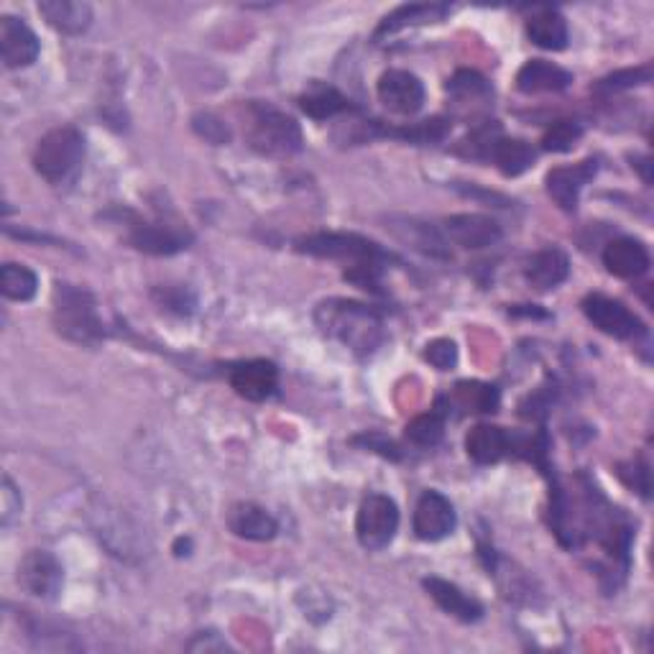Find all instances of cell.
I'll return each instance as SVG.
<instances>
[{
	"label": "cell",
	"mask_w": 654,
	"mask_h": 654,
	"mask_svg": "<svg viewBox=\"0 0 654 654\" xmlns=\"http://www.w3.org/2000/svg\"><path fill=\"white\" fill-rule=\"evenodd\" d=\"M315 323L323 336L351 348L361 359L374 355L386 340L382 315L361 302L327 300L317 304Z\"/></svg>",
	"instance_id": "obj_1"
},
{
	"label": "cell",
	"mask_w": 654,
	"mask_h": 654,
	"mask_svg": "<svg viewBox=\"0 0 654 654\" xmlns=\"http://www.w3.org/2000/svg\"><path fill=\"white\" fill-rule=\"evenodd\" d=\"M243 136L261 156H292L302 149V128L269 103L250 101L243 110Z\"/></svg>",
	"instance_id": "obj_2"
},
{
	"label": "cell",
	"mask_w": 654,
	"mask_h": 654,
	"mask_svg": "<svg viewBox=\"0 0 654 654\" xmlns=\"http://www.w3.org/2000/svg\"><path fill=\"white\" fill-rule=\"evenodd\" d=\"M51 319H55L59 336L78 346H95L105 336L95 296L82 287L59 281L55 287V315Z\"/></svg>",
	"instance_id": "obj_3"
},
{
	"label": "cell",
	"mask_w": 654,
	"mask_h": 654,
	"mask_svg": "<svg viewBox=\"0 0 654 654\" xmlns=\"http://www.w3.org/2000/svg\"><path fill=\"white\" fill-rule=\"evenodd\" d=\"M296 250L315 258L351 264V269H361V266H378V269H384V264L394 261V254L384 250L376 241L363 238L359 233H312L296 241Z\"/></svg>",
	"instance_id": "obj_4"
},
{
	"label": "cell",
	"mask_w": 654,
	"mask_h": 654,
	"mask_svg": "<svg viewBox=\"0 0 654 654\" xmlns=\"http://www.w3.org/2000/svg\"><path fill=\"white\" fill-rule=\"evenodd\" d=\"M82 159H85V136L74 126H62L36 143L34 170L49 185H62L80 170Z\"/></svg>",
	"instance_id": "obj_5"
},
{
	"label": "cell",
	"mask_w": 654,
	"mask_h": 654,
	"mask_svg": "<svg viewBox=\"0 0 654 654\" xmlns=\"http://www.w3.org/2000/svg\"><path fill=\"white\" fill-rule=\"evenodd\" d=\"M399 529V509L384 493H369L355 516V535L366 550H384Z\"/></svg>",
	"instance_id": "obj_6"
},
{
	"label": "cell",
	"mask_w": 654,
	"mask_h": 654,
	"mask_svg": "<svg viewBox=\"0 0 654 654\" xmlns=\"http://www.w3.org/2000/svg\"><path fill=\"white\" fill-rule=\"evenodd\" d=\"M583 315L591 319L593 327L616 340H631L644 336L646 327L629 307H623L619 300L604 294H588L583 300Z\"/></svg>",
	"instance_id": "obj_7"
},
{
	"label": "cell",
	"mask_w": 654,
	"mask_h": 654,
	"mask_svg": "<svg viewBox=\"0 0 654 654\" xmlns=\"http://www.w3.org/2000/svg\"><path fill=\"white\" fill-rule=\"evenodd\" d=\"M65 570L47 550H32L19 562V585L36 598L55 600L62 591Z\"/></svg>",
	"instance_id": "obj_8"
},
{
	"label": "cell",
	"mask_w": 654,
	"mask_h": 654,
	"mask_svg": "<svg viewBox=\"0 0 654 654\" xmlns=\"http://www.w3.org/2000/svg\"><path fill=\"white\" fill-rule=\"evenodd\" d=\"M414 535L422 542H440L447 535H453L458 516L451 499L440 491H424L414 506Z\"/></svg>",
	"instance_id": "obj_9"
},
{
	"label": "cell",
	"mask_w": 654,
	"mask_h": 654,
	"mask_svg": "<svg viewBox=\"0 0 654 654\" xmlns=\"http://www.w3.org/2000/svg\"><path fill=\"white\" fill-rule=\"evenodd\" d=\"M378 101L397 116H414L424 105V85L417 74L407 70H389L378 78Z\"/></svg>",
	"instance_id": "obj_10"
},
{
	"label": "cell",
	"mask_w": 654,
	"mask_h": 654,
	"mask_svg": "<svg viewBox=\"0 0 654 654\" xmlns=\"http://www.w3.org/2000/svg\"><path fill=\"white\" fill-rule=\"evenodd\" d=\"M39 39L24 21L16 16L0 19V55L9 70H24L39 59Z\"/></svg>",
	"instance_id": "obj_11"
},
{
	"label": "cell",
	"mask_w": 654,
	"mask_h": 654,
	"mask_svg": "<svg viewBox=\"0 0 654 654\" xmlns=\"http://www.w3.org/2000/svg\"><path fill=\"white\" fill-rule=\"evenodd\" d=\"M445 235L455 246L478 250L497 246L501 241V225L489 215H478V212H460L445 220Z\"/></svg>",
	"instance_id": "obj_12"
},
{
	"label": "cell",
	"mask_w": 654,
	"mask_h": 654,
	"mask_svg": "<svg viewBox=\"0 0 654 654\" xmlns=\"http://www.w3.org/2000/svg\"><path fill=\"white\" fill-rule=\"evenodd\" d=\"M231 386L243 399L264 401L277 392L279 371L271 361H264V359L241 361L231 369Z\"/></svg>",
	"instance_id": "obj_13"
},
{
	"label": "cell",
	"mask_w": 654,
	"mask_h": 654,
	"mask_svg": "<svg viewBox=\"0 0 654 654\" xmlns=\"http://www.w3.org/2000/svg\"><path fill=\"white\" fill-rule=\"evenodd\" d=\"M598 162L596 159H585V162L575 166H558L547 174V195L560 205L562 210L573 212L581 200L583 187L596 177Z\"/></svg>",
	"instance_id": "obj_14"
},
{
	"label": "cell",
	"mask_w": 654,
	"mask_h": 654,
	"mask_svg": "<svg viewBox=\"0 0 654 654\" xmlns=\"http://www.w3.org/2000/svg\"><path fill=\"white\" fill-rule=\"evenodd\" d=\"M227 529L235 537L250 539V542H269V539L277 537L279 524L264 506L241 501V504H233L231 512H227Z\"/></svg>",
	"instance_id": "obj_15"
},
{
	"label": "cell",
	"mask_w": 654,
	"mask_h": 654,
	"mask_svg": "<svg viewBox=\"0 0 654 654\" xmlns=\"http://www.w3.org/2000/svg\"><path fill=\"white\" fill-rule=\"evenodd\" d=\"M128 243L136 250H143V254L151 256H172L179 254L182 248H187L189 233L177 231L172 225H159V223H136L128 233Z\"/></svg>",
	"instance_id": "obj_16"
},
{
	"label": "cell",
	"mask_w": 654,
	"mask_h": 654,
	"mask_svg": "<svg viewBox=\"0 0 654 654\" xmlns=\"http://www.w3.org/2000/svg\"><path fill=\"white\" fill-rule=\"evenodd\" d=\"M604 266L619 279H637L650 269V250L642 241L616 238L604 248Z\"/></svg>",
	"instance_id": "obj_17"
},
{
	"label": "cell",
	"mask_w": 654,
	"mask_h": 654,
	"mask_svg": "<svg viewBox=\"0 0 654 654\" xmlns=\"http://www.w3.org/2000/svg\"><path fill=\"white\" fill-rule=\"evenodd\" d=\"M42 19L65 36L85 34L93 24V9L78 0H44L39 3Z\"/></svg>",
	"instance_id": "obj_18"
},
{
	"label": "cell",
	"mask_w": 654,
	"mask_h": 654,
	"mask_svg": "<svg viewBox=\"0 0 654 654\" xmlns=\"http://www.w3.org/2000/svg\"><path fill=\"white\" fill-rule=\"evenodd\" d=\"M422 585L432 596V600H435L445 614L455 616V619L474 623L483 616V606L478 604L476 598L466 596V593H463L455 583L443 581V577H424Z\"/></svg>",
	"instance_id": "obj_19"
},
{
	"label": "cell",
	"mask_w": 654,
	"mask_h": 654,
	"mask_svg": "<svg viewBox=\"0 0 654 654\" xmlns=\"http://www.w3.org/2000/svg\"><path fill=\"white\" fill-rule=\"evenodd\" d=\"M570 82H573V74L558 65L545 62V59H532V62L524 65L519 74H516V87L527 95L560 93Z\"/></svg>",
	"instance_id": "obj_20"
},
{
	"label": "cell",
	"mask_w": 654,
	"mask_h": 654,
	"mask_svg": "<svg viewBox=\"0 0 654 654\" xmlns=\"http://www.w3.org/2000/svg\"><path fill=\"white\" fill-rule=\"evenodd\" d=\"M512 451V437L497 424H476L466 437L468 458L478 466H493Z\"/></svg>",
	"instance_id": "obj_21"
},
{
	"label": "cell",
	"mask_w": 654,
	"mask_h": 654,
	"mask_svg": "<svg viewBox=\"0 0 654 654\" xmlns=\"http://www.w3.org/2000/svg\"><path fill=\"white\" fill-rule=\"evenodd\" d=\"M568 273H570V261L560 248L539 250V254L529 258L527 269H524V277H527L529 284L542 289V292L560 287L562 281L568 279Z\"/></svg>",
	"instance_id": "obj_22"
},
{
	"label": "cell",
	"mask_w": 654,
	"mask_h": 654,
	"mask_svg": "<svg viewBox=\"0 0 654 654\" xmlns=\"http://www.w3.org/2000/svg\"><path fill=\"white\" fill-rule=\"evenodd\" d=\"M453 13V5L447 3H414V5H401L389 16L384 19V24L378 26V36L394 34L399 28L417 26V24H437V21L447 19Z\"/></svg>",
	"instance_id": "obj_23"
},
{
	"label": "cell",
	"mask_w": 654,
	"mask_h": 654,
	"mask_svg": "<svg viewBox=\"0 0 654 654\" xmlns=\"http://www.w3.org/2000/svg\"><path fill=\"white\" fill-rule=\"evenodd\" d=\"M527 36L539 49L560 51L568 47V24L554 9H539L527 21Z\"/></svg>",
	"instance_id": "obj_24"
},
{
	"label": "cell",
	"mask_w": 654,
	"mask_h": 654,
	"mask_svg": "<svg viewBox=\"0 0 654 654\" xmlns=\"http://www.w3.org/2000/svg\"><path fill=\"white\" fill-rule=\"evenodd\" d=\"M300 108L304 116L315 120H327L340 116V113L351 110V101H348L343 93H338L336 87L315 82L307 93L300 95Z\"/></svg>",
	"instance_id": "obj_25"
},
{
	"label": "cell",
	"mask_w": 654,
	"mask_h": 654,
	"mask_svg": "<svg viewBox=\"0 0 654 654\" xmlns=\"http://www.w3.org/2000/svg\"><path fill=\"white\" fill-rule=\"evenodd\" d=\"M489 156L506 177H519V174L527 172L537 159L535 149L522 139H497L491 143Z\"/></svg>",
	"instance_id": "obj_26"
},
{
	"label": "cell",
	"mask_w": 654,
	"mask_h": 654,
	"mask_svg": "<svg viewBox=\"0 0 654 654\" xmlns=\"http://www.w3.org/2000/svg\"><path fill=\"white\" fill-rule=\"evenodd\" d=\"M392 231L399 235L401 241H407L409 246L422 250L428 256H437V258H447V243L443 238V233L437 227L417 223V220H401V225H392Z\"/></svg>",
	"instance_id": "obj_27"
},
{
	"label": "cell",
	"mask_w": 654,
	"mask_h": 654,
	"mask_svg": "<svg viewBox=\"0 0 654 654\" xmlns=\"http://www.w3.org/2000/svg\"><path fill=\"white\" fill-rule=\"evenodd\" d=\"M0 292L11 302H32L39 292V277L24 264H5L0 269Z\"/></svg>",
	"instance_id": "obj_28"
},
{
	"label": "cell",
	"mask_w": 654,
	"mask_h": 654,
	"mask_svg": "<svg viewBox=\"0 0 654 654\" xmlns=\"http://www.w3.org/2000/svg\"><path fill=\"white\" fill-rule=\"evenodd\" d=\"M455 401L468 412H497L499 392L481 382H460L455 386Z\"/></svg>",
	"instance_id": "obj_29"
},
{
	"label": "cell",
	"mask_w": 654,
	"mask_h": 654,
	"mask_svg": "<svg viewBox=\"0 0 654 654\" xmlns=\"http://www.w3.org/2000/svg\"><path fill=\"white\" fill-rule=\"evenodd\" d=\"M443 432H445L443 412L420 414L407 424V440L417 447H435L440 440H443Z\"/></svg>",
	"instance_id": "obj_30"
},
{
	"label": "cell",
	"mask_w": 654,
	"mask_h": 654,
	"mask_svg": "<svg viewBox=\"0 0 654 654\" xmlns=\"http://www.w3.org/2000/svg\"><path fill=\"white\" fill-rule=\"evenodd\" d=\"M447 93L458 97V101H483V97L491 95V85L486 82L483 74L474 70H460L447 82Z\"/></svg>",
	"instance_id": "obj_31"
},
{
	"label": "cell",
	"mask_w": 654,
	"mask_h": 654,
	"mask_svg": "<svg viewBox=\"0 0 654 654\" xmlns=\"http://www.w3.org/2000/svg\"><path fill=\"white\" fill-rule=\"evenodd\" d=\"M583 126L575 124V120H558V124L550 126V131L545 133L542 149L552 151V154H565V151H573V147L581 141Z\"/></svg>",
	"instance_id": "obj_32"
},
{
	"label": "cell",
	"mask_w": 654,
	"mask_h": 654,
	"mask_svg": "<svg viewBox=\"0 0 654 654\" xmlns=\"http://www.w3.org/2000/svg\"><path fill=\"white\" fill-rule=\"evenodd\" d=\"M21 516V493L9 476H3V491H0V524L11 527L13 519Z\"/></svg>",
	"instance_id": "obj_33"
},
{
	"label": "cell",
	"mask_w": 654,
	"mask_h": 654,
	"mask_svg": "<svg viewBox=\"0 0 654 654\" xmlns=\"http://www.w3.org/2000/svg\"><path fill=\"white\" fill-rule=\"evenodd\" d=\"M424 361H430L437 371H447L458 361V348H455L453 340H435L424 351Z\"/></svg>",
	"instance_id": "obj_34"
},
{
	"label": "cell",
	"mask_w": 654,
	"mask_h": 654,
	"mask_svg": "<svg viewBox=\"0 0 654 654\" xmlns=\"http://www.w3.org/2000/svg\"><path fill=\"white\" fill-rule=\"evenodd\" d=\"M652 80V67L644 65L639 70H627V72H616L611 78L604 80L606 90H623V87H634V85H646Z\"/></svg>",
	"instance_id": "obj_35"
},
{
	"label": "cell",
	"mask_w": 654,
	"mask_h": 654,
	"mask_svg": "<svg viewBox=\"0 0 654 654\" xmlns=\"http://www.w3.org/2000/svg\"><path fill=\"white\" fill-rule=\"evenodd\" d=\"M195 128L200 131V136L212 141V143H223L227 141V126L220 124L215 116H200L195 118Z\"/></svg>",
	"instance_id": "obj_36"
},
{
	"label": "cell",
	"mask_w": 654,
	"mask_h": 654,
	"mask_svg": "<svg viewBox=\"0 0 654 654\" xmlns=\"http://www.w3.org/2000/svg\"><path fill=\"white\" fill-rule=\"evenodd\" d=\"M353 443H355V445L369 447V451H374V453H378V455H384V458H392V460H397V458H399L397 445H394L392 440H386L384 435H361V437H355Z\"/></svg>",
	"instance_id": "obj_37"
}]
</instances>
